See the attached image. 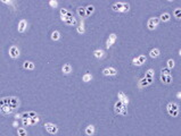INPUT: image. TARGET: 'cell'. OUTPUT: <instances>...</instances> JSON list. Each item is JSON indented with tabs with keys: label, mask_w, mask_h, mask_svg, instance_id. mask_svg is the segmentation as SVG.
Listing matches in <instances>:
<instances>
[{
	"label": "cell",
	"mask_w": 181,
	"mask_h": 136,
	"mask_svg": "<svg viewBox=\"0 0 181 136\" xmlns=\"http://www.w3.org/2000/svg\"><path fill=\"white\" fill-rule=\"evenodd\" d=\"M45 128H46V130H47L49 134H52V135L57 134V132H58V127L55 124H51V123H46Z\"/></svg>",
	"instance_id": "6"
},
{
	"label": "cell",
	"mask_w": 181,
	"mask_h": 136,
	"mask_svg": "<svg viewBox=\"0 0 181 136\" xmlns=\"http://www.w3.org/2000/svg\"><path fill=\"white\" fill-rule=\"evenodd\" d=\"M153 78H141L139 80V83H138V86H139V89H145V87H148L149 85H152L153 84Z\"/></svg>",
	"instance_id": "7"
},
{
	"label": "cell",
	"mask_w": 181,
	"mask_h": 136,
	"mask_svg": "<svg viewBox=\"0 0 181 136\" xmlns=\"http://www.w3.org/2000/svg\"><path fill=\"white\" fill-rule=\"evenodd\" d=\"M76 31H78V33H80V34H83L84 33V24H83V21H81L80 22V24H79V26H78V29H76Z\"/></svg>",
	"instance_id": "24"
},
{
	"label": "cell",
	"mask_w": 181,
	"mask_h": 136,
	"mask_svg": "<svg viewBox=\"0 0 181 136\" xmlns=\"http://www.w3.org/2000/svg\"><path fill=\"white\" fill-rule=\"evenodd\" d=\"M35 67V65L33 64L32 61H25L24 64H23V68L24 69H27V70H33Z\"/></svg>",
	"instance_id": "20"
},
{
	"label": "cell",
	"mask_w": 181,
	"mask_h": 136,
	"mask_svg": "<svg viewBox=\"0 0 181 136\" xmlns=\"http://www.w3.org/2000/svg\"><path fill=\"white\" fill-rule=\"evenodd\" d=\"M154 77V70L153 69H148L145 74V78H153Z\"/></svg>",
	"instance_id": "28"
},
{
	"label": "cell",
	"mask_w": 181,
	"mask_h": 136,
	"mask_svg": "<svg viewBox=\"0 0 181 136\" xmlns=\"http://www.w3.org/2000/svg\"><path fill=\"white\" fill-rule=\"evenodd\" d=\"M93 56H95L97 59H103L104 57H105V52H104V50L101 49H97L93 51Z\"/></svg>",
	"instance_id": "16"
},
{
	"label": "cell",
	"mask_w": 181,
	"mask_h": 136,
	"mask_svg": "<svg viewBox=\"0 0 181 136\" xmlns=\"http://www.w3.org/2000/svg\"><path fill=\"white\" fill-rule=\"evenodd\" d=\"M112 9L117 12H128L130 10V5L128 2H115L112 5Z\"/></svg>",
	"instance_id": "1"
},
{
	"label": "cell",
	"mask_w": 181,
	"mask_h": 136,
	"mask_svg": "<svg viewBox=\"0 0 181 136\" xmlns=\"http://www.w3.org/2000/svg\"><path fill=\"white\" fill-rule=\"evenodd\" d=\"M9 56L13 59H16V58L19 57V49L16 47V45H12L9 48Z\"/></svg>",
	"instance_id": "8"
},
{
	"label": "cell",
	"mask_w": 181,
	"mask_h": 136,
	"mask_svg": "<svg viewBox=\"0 0 181 136\" xmlns=\"http://www.w3.org/2000/svg\"><path fill=\"white\" fill-rule=\"evenodd\" d=\"M95 126H92V125H89L88 127H86V130H84V133H86V135H88V136H93L95 135Z\"/></svg>",
	"instance_id": "15"
},
{
	"label": "cell",
	"mask_w": 181,
	"mask_h": 136,
	"mask_svg": "<svg viewBox=\"0 0 181 136\" xmlns=\"http://www.w3.org/2000/svg\"><path fill=\"white\" fill-rule=\"evenodd\" d=\"M59 39H60V33L58 31H54L51 33V40H54V41H58Z\"/></svg>",
	"instance_id": "25"
},
{
	"label": "cell",
	"mask_w": 181,
	"mask_h": 136,
	"mask_svg": "<svg viewBox=\"0 0 181 136\" xmlns=\"http://www.w3.org/2000/svg\"><path fill=\"white\" fill-rule=\"evenodd\" d=\"M173 15L175 16L177 19H180L181 18V9L180 8H175L174 11H173Z\"/></svg>",
	"instance_id": "29"
},
{
	"label": "cell",
	"mask_w": 181,
	"mask_h": 136,
	"mask_svg": "<svg viewBox=\"0 0 181 136\" xmlns=\"http://www.w3.org/2000/svg\"><path fill=\"white\" fill-rule=\"evenodd\" d=\"M40 121V118L38 117H33V118H30V125H35V124H38V123Z\"/></svg>",
	"instance_id": "31"
},
{
	"label": "cell",
	"mask_w": 181,
	"mask_h": 136,
	"mask_svg": "<svg viewBox=\"0 0 181 136\" xmlns=\"http://www.w3.org/2000/svg\"><path fill=\"white\" fill-rule=\"evenodd\" d=\"M117 98H119V101H121L123 104H128L129 103V99H128V97H126L125 94H124L123 92H119L117 93Z\"/></svg>",
	"instance_id": "14"
},
{
	"label": "cell",
	"mask_w": 181,
	"mask_h": 136,
	"mask_svg": "<svg viewBox=\"0 0 181 136\" xmlns=\"http://www.w3.org/2000/svg\"><path fill=\"white\" fill-rule=\"evenodd\" d=\"M170 19H171V15L169 14V12H163L159 17V22L161 21L162 22H169Z\"/></svg>",
	"instance_id": "21"
},
{
	"label": "cell",
	"mask_w": 181,
	"mask_h": 136,
	"mask_svg": "<svg viewBox=\"0 0 181 136\" xmlns=\"http://www.w3.org/2000/svg\"><path fill=\"white\" fill-rule=\"evenodd\" d=\"M166 110H167V113L171 116V117H178L179 116V105L178 103L175 102H169L166 105Z\"/></svg>",
	"instance_id": "2"
},
{
	"label": "cell",
	"mask_w": 181,
	"mask_h": 136,
	"mask_svg": "<svg viewBox=\"0 0 181 136\" xmlns=\"http://www.w3.org/2000/svg\"><path fill=\"white\" fill-rule=\"evenodd\" d=\"M67 12H68V10L67 9H65V8H63V9H60V18H62V17H65L66 15H67Z\"/></svg>",
	"instance_id": "34"
},
{
	"label": "cell",
	"mask_w": 181,
	"mask_h": 136,
	"mask_svg": "<svg viewBox=\"0 0 181 136\" xmlns=\"http://www.w3.org/2000/svg\"><path fill=\"white\" fill-rule=\"evenodd\" d=\"M159 79H161V82H162L163 84H165V85H170L171 83H172V80H173L171 75H163V74H161Z\"/></svg>",
	"instance_id": "10"
},
{
	"label": "cell",
	"mask_w": 181,
	"mask_h": 136,
	"mask_svg": "<svg viewBox=\"0 0 181 136\" xmlns=\"http://www.w3.org/2000/svg\"><path fill=\"white\" fill-rule=\"evenodd\" d=\"M17 134H18V136H27V132H26V129L25 128H18L17 129Z\"/></svg>",
	"instance_id": "27"
},
{
	"label": "cell",
	"mask_w": 181,
	"mask_h": 136,
	"mask_svg": "<svg viewBox=\"0 0 181 136\" xmlns=\"http://www.w3.org/2000/svg\"><path fill=\"white\" fill-rule=\"evenodd\" d=\"M149 56L152 58H157L159 57V50L157 49V48H155V49H152L149 52Z\"/></svg>",
	"instance_id": "23"
},
{
	"label": "cell",
	"mask_w": 181,
	"mask_h": 136,
	"mask_svg": "<svg viewBox=\"0 0 181 136\" xmlns=\"http://www.w3.org/2000/svg\"><path fill=\"white\" fill-rule=\"evenodd\" d=\"M76 12H78V15L81 18H86V8L84 7H79V8L76 9Z\"/></svg>",
	"instance_id": "22"
},
{
	"label": "cell",
	"mask_w": 181,
	"mask_h": 136,
	"mask_svg": "<svg viewBox=\"0 0 181 136\" xmlns=\"http://www.w3.org/2000/svg\"><path fill=\"white\" fill-rule=\"evenodd\" d=\"M82 79H83V82L88 83V82H90V80L92 79V76H91L90 74H84V75L82 76Z\"/></svg>",
	"instance_id": "32"
},
{
	"label": "cell",
	"mask_w": 181,
	"mask_h": 136,
	"mask_svg": "<svg viewBox=\"0 0 181 136\" xmlns=\"http://www.w3.org/2000/svg\"><path fill=\"white\" fill-rule=\"evenodd\" d=\"M116 74H117V70L113 67H107L103 69V75H105V76H115Z\"/></svg>",
	"instance_id": "9"
},
{
	"label": "cell",
	"mask_w": 181,
	"mask_h": 136,
	"mask_svg": "<svg viewBox=\"0 0 181 136\" xmlns=\"http://www.w3.org/2000/svg\"><path fill=\"white\" fill-rule=\"evenodd\" d=\"M64 24H66L67 26H74V25H76V19L75 17H71V18H67L64 21Z\"/></svg>",
	"instance_id": "19"
},
{
	"label": "cell",
	"mask_w": 181,
	"mask_h": 136,
	"mask_svg": "<svg viewBox=\"0 0 181 136\" xmlns=\"http://www.w3.org/2000/svg\"><path fill=\"white\" fill-rule=\"evenodd\" d=\"M93 11H95V7H93L92 5H89V6H87L86 7V17L91 16V15L93 14Z\"/></svg>",
	"instance_id": "18"
},
{
	"label": "cell",
	"mask_w": 181,
	"mask_h": 136,
	"mask_svg": "<svg viewBox=\"0 0 181 136\" xmlns=\"http://www.w3.org/2000/svg\"><path fill=\"white\" fill-rule=\"evenodd\" d=\"M114 111H115L117 115H123L125 116L128 113V109H126V105L123 104L121 101H117L114 104Z\"/></svg>",
	"instance_id": "3"
},
{
	"label": "cell",
	"mask_w": 181,
	"mask_h": 136,
	"mask_svg": "<svg viewBox=\"0 0 181 136\" xmlns=\"http://www.w3.org/2000/svg\"><path fill=\"white\" fill-rule=\"evenodd\" d=\"M15 110L13 109L12 107H9V105H7V104H4V105H0V113H1L2 116H10L14 113Z\"/></svg>",
	"instance_id": "5"
},
{
	"label": "cell",
	"mask_w": 181,
	"mask_h": 136,
	"mask_svg": "<svg viewBox=\"0 0 181 136\" xmlns=\"http://www.w3.org/2000/svg\"><path fill=\"white\" fill-rule=\"evenodd\" d=\"M19 118H22V113H16L15 115V119H19Z\"/></svg>",
	"instance_id": "39"
},
{
	"label": "cell",
	"mask_w": 181,
	"mask_h": 136,
	"mask_svg": "<svg viewBox=\"0 0 181 136\" xmlns=\"http://www.w3.org/2000/svg\"><path fill=\"white\" fill-rule=\"evenodd\" d=\"M137 59H138V61L140 62V65H144L145 62H146V60H147V58H146V56H144V55H140V56L137 58Z\"/></svg>",
	"instance_id": "30"
},
{
	"label": "cell",
	"mask_w": 181,
	"mask_h": 136,
	"mask_svg": "<svg viewBox=\"0 0 181 136\" xmlns=\"http://www.w3.org/2000/svg\"><path fill=\"white\" fill-rule=\"evenodd\" d=\"M49 5L52 7V8H56V7L58 6V4H57V1H54V0H51V1H49Z\"/></svg>",
	"instance_id": "36"
},
{
	"label": "cell",
	"mask_w": 181,
	"mask_h": 136,
	"mask_svg": "<svg viewBox=\"0 0 181 136\" xmlns=\"http://www.w3.org/2000/svg\"><path fill=\"white\" fill-rule=\"evenodd\" d=\"M132 62H133V65H134V66H141V65H140V62L138 61V59H137V58H133Z\"/></svg>",
	"instance_id": "37"
},
{
	"label": "cell",
	"mask_w": 181,
	"mask_h": 136,
	"mask_svg": "<svg viewBox=\"0 0 181 136\" xmlns=\"http://www.w3.org/2000/svg\"><path fill=\"white\" fill-rule=\"evenodd\" d=\"M159 24V18L158 17H150L147 22V27L150 30V31H154Z\"/></svg>",
	"instance_id": "4"
},
{
	"label": "cell",
	"mask_w": 181,
	"mask_h": 136,
	"mask_svg": "<svg viewBox=\"0 0 181 136\" xmlns=\"http://www.w3.org/2000/svg\"><path fill=\"white\" fill-rule=\"evenodd\" d=\"M26 29H27V22L25 21V19H22V21L18 23V27H17V31H18L19 33H24V32L26 31Z\"/></svg>",
	"instance_id": "12"
},
{
	"label": "cell",
	"mask_w": 181,
	"mask_h": 136,
	"mask_svg": "<svg viewBox=\"0 0 181 136\" xmlns=\"http://www.w3.org/2000/svg\"><path fill=\"white\" fill-rule=\"evenodd\" d=\"M22 124H23L24 127L30 126V118H24V119H22Z\"/></svg>",
	"instance_id": "33"
},
{
	"label": "cell",
	"mask_w": 181,
	"mask_h": 136,
	"mask_svg": "<svg viewBox=\"0 0 181 136\" xmlns=\"http://www.w3.org/2000/svg\"><path fill=\"white\" fill-rule=\"evenodd\" d=\"M19 104H21V102H19V99L17 97H10V103H9V105L13 108L14 110H16L17 108L19 107Z\"/></svg>",
	"instance_id": "11"
},
{
	"label": "cell",
	"mask_w": 181,
	"mask_h": 136,
	"mask_svg": "<svg viewBox=\"0 0 181 136\" xmlns=\"http://www.w3.org/2000/svg\"><path fill=\"white\" fill-rule=\"evenodd\" d=\"M37 116H38V115H37V112H34V111H30V112H29V117H30V118L37 117Z\"/></svg>",
	"instance_id": "38"
},
{
	"label": "cell",
	"mask_w": 181,
	"mask_h": 136,
	"mask_svg": "<svg viewBox=\"0 0 181 136\" xmlns=\"http://www.w3.org/2000/svg\"><path fill=\"white\" fill-rule=\"evenodd\" d=\"M161 74H163V75H170V69H167V68H162V69H161Z\"/></svg>",
	"instance_id": "35"
},
{
	"label": "cell",
	"mask_w": 181,
	"mask_h": 136,
	"mask_svg": "<svg viewBox=\"0 0 181 136\" xmlns=\"http://www.w3.org/2000/svg\"><path fill=\"white\" fill-rule=\"evenodd\" d=\"M62 72L64 73L65 75H68V74H71V73H72V66H71L70 64H65L64 66L62 67Z\"/></svg>",
	"instance_id": "17"
},
{
	"label": "cell",
	"mask_w": 181,
	"mask_h": 136,
	"mask_svg": "<svg viewBox=\"0 0 181 136\" xmlns=\"http://www.w3.org/2000/svg\"><path fill=\"white\" fill-rule=\"evenodd\" d=\"M174 66H175L174 60H173V59L167 60V62H166V68H167V69H172V68H174Z\"/></svg>",
	"instance_id": "26"
},
{
	"label": "cell",
	"mask_w": 181,
	"mask_h": 136,
	"mask_svg": "<svg viewBox=\"0 0 181 136\" xmlns=\"http://www.w3.org/2000/svg\"><path fill=\"white\" fill-rule=\"evenodd\" d=\"M116 37H117V36H116L115 33H113V34L109 35V37L107 39V41H106V48H108V49H109V48H111L112 45L114 44V42L116 41Z\"/></svg>",
	"instance_id": "13"
}]
</instances>
